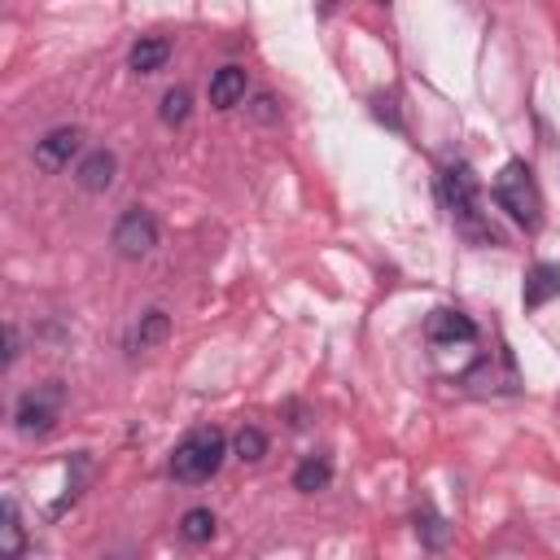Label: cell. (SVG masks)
Returning <instances> with one entry per match:
<instances>
[{
    "instance_id": "13",
    "label": "cell",
    "mask_w": 560,
    "mask_h": 560,
    "mask_svg": "<svg viewBox=\"0 0 560 560\" xmlns=\"http://www.w3.org/2000/svg\"><path fill=\"white\" fill-rule=\"evenodd\" d=\"M22 551H26V529H22L18 503L4 499V508H0V560H22Z\"/></svg>"
},
{
    "instance_id": "20",
    "label": "cell",
    "mask_w": 560,
    "mask_h": 560,
    "mask_svg": "<svg viewBox=\"0 0 560 560\" xmlns=\"http://www.w3.org/2000/svg\"><path fill=\"white\" fill-rule=\"evenodd\" d=\"M271 105H276V101H271V96H258V118H271V114H276V109H271Z\"/></svg>"
},
{
    "instance_id": "12",
    "label": "cell",
    "mask_w": 560,
    "mask_h": 560,
    "mask_svg": "<svg viewBox=\"0 0 560 560\" xmlns=\"http://www.w3.org/2000/svg\"><path fill=\"white\" fill-rule=\"evenodd\" d=\"M166 332H171V315L166 311H144L140 319H136V328H131V337H127V350H153L158 341H166Z\"/></svg>"
},
{
    "instance_id": "17",
    "label": "cell",
    "mask_w": 560,
    "mask_h": 560,
    "mask_svg": "<svg viewBox=\"0 0 560 560\" xmlns=\"http://www.w3.org/2000/svg\"><path fill=\"white\" fill-rule=\"evenodd\" d=\"M179 538L184 542H210L214 538V512L210 508H188L184 516H179Z\"/></svg>"
},
{
    "instance_id": "16",
    "label": "cell",
    "mask_w": 560,
    "mask_h": 560,
    "mask_svg": "<svg viewBox=\"0 0 560 560\" xmlns=\"http://www.w3.org/2000/svg\"><path fill=\"white\" fill-rule=\"evenodd\" d=\"M188 114H192V92H188L184 83L166 88V92H162V105H158V118H162L166 127H179V122H188Z\"/></svg>"
},
{
    "instance_id": "15",
    "label": "cell",
    "mask_w": 560,
    "mask_h": 560,
    "mask_svg": "<svg viewBox=\"0 0 560 560\" xmlns=\"http://www.w3.org/2000/svg\"><path fill=\"white\" fill-rule=\"evenodd\" d=\"M416 534H420V542H424L429 551H442V547L451 542V525L438 516L433 503H420V508H416Z\"/></svg>"
},
{
    "instance_id": "9",
    "label": "cell",
    "mask_w": 560,
    "mask_h": 560,
    "mask_svg": "<svg viewBox=\"0 0 560 560\" xmlns=\"http://www.w3.org/2000/svg\"><path fill=\"white\" fill-rule=\"evenodd\" d=\"M556 293H560V267H556V262H534V267L525 271V289H521L525 311L547 306Z\"/></svg>"
},
{
    "instance_id": "5",
    "label": "cell",
    "mask_w": 560,
    "mask_h": 560,
    "mask_svg": "<svg viewBox=\"0 0 560 560\" xmlns=\"http://www.w3.org/2000/svg\"><path fill=\"white\" fill-rule=\"evenodd\" d=\"M109 241H114V254L118 258H144V254L158 249V219L144 206H131V210L118 214Z\"/></svg>"
},
{
    "instance_id": "6",
    "label": "cell",
    "mask_w": 560,
    "mask_h": 560,
    "mask_svg": "<svg viewBox=\"0 0 560 560\" xmlns=\"http://www.w3.org/2000/svg\"><path fill=\"white\" fill-rule=\"evenodd\" d=\"M79 144H83V131L79 127H52L44 140H35V166L44 175H57V171L70 166V158L79 153Z\"/></svg>"
},
{
    "instance_id": "14",
    "label": "cell",
    "mask_w": 560,
    "mask_h": 560,
    "mask_svg": "<svg viewBox=\"0 0 560 560\" xmlns=\"http://www.w3.org/2000/svg\"><path fill=\"white\" fill-rule=\"evenodd\" d=\"M328 481H332V464H328L324 455H306V459L293 468V490H302V494L328 490Z\"/></svg>"
},
{
    "instance_id": "11",
    "label": "cell",
    "mask_w": 560,
    "mask_h": 560,
    "mask_svg": "<svg viewBox=\"0 0 560 560\" xmlns=\"http://www.w3.org/2000/svg\"><path fill=\"white\" fill-rule=\"evenodd\" d=\"M166 57H171V44H166L162 35H140V39L131 44V52H127V66H131L136 74H153V70L166 66Z\"/></svg>"
},
{
    "instance_id": "1",
    "label": "cell",
    "mask_w": 560,
    "mask_h": 560,
    "mask_svg": "<svg viewBox=\"0 0 560 560\" xmlns=\"http://www.w3.org/2000/svg\"><path fill=\"white\" fill-rule=\"evenodd\" d=\"M223 455H228V442H223L219 429H192V433H184V438L175 442V451H171V477L184 481V486L210 481V477L219 472Z\"/></svg>"
},
{
    "instance_id": "10",
    "label": "cell",
    "mask_w": 560,
    "mask_h": 560,
    "mask_svg": "<svg viewBox=\"0 0 560 560\" xmlns=\"http://www.w3.org/2000/svg\"><path fill=\"white\" fill-rule=\"evenodd\" d=\"M245 101V70L241 66H219L210 74V105L214 109H232Z\"/></svg>"
},
{
    "instance_id": "2",
    "label": "cell",
    "mask_w": 560,
    "mask_h": 560,
    "mask_svg": "<svg viewBox=\"0 0 560 560\" xmlns=\"http://www.w3.org/2000/svg\"><path fill=\"white\" fill-rule=\"evenodd\" d=\"M442 201H446V210H451V219L468 232V236H477V241H494V232L486 228V219H481V192H477V179H472V171H468V162H451V166H442Z\"/></svg>"
},
{
    "instance_id": "4",
    "label": "cell",
    "mask_w": 560,
    "mask_h": 560,
    "mask_svg": "<svg viewBox=\"0 0 560 560\" xmlns=\"http://www.w3.org/2000/svg\"><path fill=\"white\" fill-rule=\"evenodd\" d=\"M57 411H61V385L48 381V385L26 389V394L18 398V407H13V424H18V433H26V438H44V433H52Z\"/></svg>"
},
{
    "instance_id": "7",
    "label": "cell",
    "mask_w": 560,
    "mask_h": 560,
    "mask_svg": "<svg viewBox=\"0 0 560 560\" xmlns=\"http://www.w3.org/2000/svg\"><path fill=\"white\" fill-rule=\"evenodd\" d=\"M114 175H118V158H114L109 149H92V153H83V162L74 166V184H79L83 192H105V188L114 184Z\"/></svg>"
},
{
    "instance_id": "21",
    "label": "cell",
    "mask_w": 560,
    "mask_h": 560,
    "mask_svg": "<svg viewBox=\"0 0 560 560\" xmlns=\"http://www.w3.org/2000/svg\"><path fill=\"white\" fill-rule=\"evenodd\" d=\"M114 560H127V556H114Z\"/></svg>"
},
{
    "instance_id": "3",
    "label": "cell",
    "mask_w": 560,
    "mask_h": 560,
    "mask_svg": "<svg viewBox=\"0 0 560 560\" xmlns=\"http://www.w3.org/2000/svg\"><path fill=\"white\" fill-rule=\"evenodd\" d=\"M494 201L499 210H508L512 223H521L525 232H534L542 223V197H538V184H534V171L525 162H508L499 175H494Z\"/></svg>"
},
{
    "instance_id": "18",
    "label": "cell",
    "mask_w": 560,
    "mask_h": 560,
    "mask_svg": "<svg viewBox=\"0 0 560 560\" xmlns=\"http://www.w3.org/2000/svg\"><path fill=\"white\" fill-rule=\"evenodd\" d=\"M232 451H236V459H245V464H258V459L267 455V433H262L258 424H245V429H236V438H232Z\"/></svg>"
},
{
    "instance_id": "8",
    "label": "cell",
    "mask_w": 560,
    "mask_h": 560,
    "mask_svg": "<svg viewBox=\"0 0 560 560\" xmlns=\"http://www.w3.org/2000/svg\"><path fill=\"white\" fill-rule=\"evenodd\" d=\"M424 337L433 346H455V341H472L477 337V324L464 311H433L429 324H424Z\"/></svg>"
},
{
    "instance_id": "19",
    "label": "cell",
    "mask_w": 560,
    "mask_h": 560,
    "mask_svg": "<svg viewBox=\"0 0 560 560\" xmlns=\"http://www.w3.org/2000/svg\"><path fill=\"white\" fill-rule=\"evenodd\" d=\"M18 354H22V341H18V324H4V359H0V368L9 372V368L18 363Z\"/></svg>"
}]
</instances>
